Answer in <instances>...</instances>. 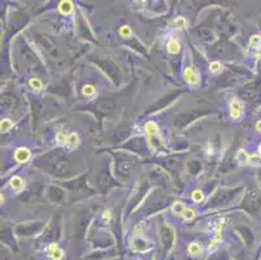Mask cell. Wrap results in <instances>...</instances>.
Listing matches in <instances>:
<instances>
[{"label": "cell", "instance_id": "cell-22", "mask_svg": "<svg viewBox=\"0 0 261 260\" xmlns=\"http://www.w3.org/2000/svg\"><path fill=\"white\" fill-rule=\"evenodd\" d=\"M56 139H57V142H59L60 144H61V143H65V144H66V139H68V137H65L64 133H59L57 137H56Z\"/></svg>", "mask_w": 261, "mask_h": 260}, {"label": "cell", "instance_id": "cell-21", "mask_svg": "<svg viewBox=\"0 0 261 260\" xmlns=\"http://www.w3.org/2000/svg\"><path fill=\"white\" fill-rule=\"evenodd\" d=\"M83 94L87 95V96H91V95H94V94H95V88H94V86L86 85V86L83 87Z\"/></svg>", "mask_w": 261, "mask_h": 260}, {"label": "cell", "instance_id": "cell-19", "mask_svg": "<svg viewBox=\"0 0 261 260\" xmlns=\"http://www.w3.org/2000/svg\"><path fill=\"white\" fill-rule=\"evenodd\" d=\"M120 34H121L123 38H127V36L131 35V29H130L127 25H125V26H122V28L120 29Z\"/></svg>", "mask_w": 261, "mask_h": 260}, {"label": "cell", "instance_id": "cell-17", "mask_svg": "<svg viewBox=\"0 0 261 260\" xmlns=\"http://www.w3.org/2000/svg\"><path fill=\"white\" fill-rule=\"evenodd\" d=\"M210 72L212 73H221L222 72V65L220 64V62H217V61H214V62H212V64H210Z\"/></svg>", "mask_w": 261, "mask_h": 260}, {"label": "cell", "instance_id": "cell-26", "mask_svg": "<svg viewBox=\"0 0 261 260\" xmlns=\"http://www.w3.org/2000/svg\"><path fill=\"white\" fill-rule=\"evenodd\" d=\"M256 129H257L259 131H261V121H259V122L256 124Z\"/></svg>", "mask_w": 261, "mask_h": 260}, {"label": "cell", "instance_id": "cell-23", "mask_svg": "<svg viewBox=\"0 0 261 260\" xmlns=\"http://www.w3.org/2000/svg\"><path fill=\"white\" fill-rule=\"evenodd\" d=\"M217 246H218V241L212 239V241H210V243H209V247H208V249H209L210 251H213L214 249H217Z\"/></svg>", "mask_w": 261, "mask_h": 260}, {"label": "cell", "instance_id": "cell-1", "mask_svg": "<svg viewBox=\"0 0 261 260\" xmlns=\"http://www.w3.org/2000/svg\"><path fill=\"white\" fill-rule=\"evenodd\" d=\"M183 77L187 81V83H190L191 86H197L199 85V75L195 66H187L183 70Z\"/></svg>", "mask_w": 261, "mask_h": 260}, {"label": "cell", "instance_id": "cell-20", "mask_svg": "<svg viewBox=\"0 0 261 260\" xmlns=\"http://www.w3.org/2000/svg\"><path fill=\"white\" fill-rule=\"evenodd\" d=\"M174 25H176L178 29H184L186 25H187V22H186V20L183 17H179V18H177V20L174 21Z\"/></svg>", "mask_w": 261, "mask_h": 260}, {"label": "cell", "instance_id": "cell-3", "mask_svg": "<svg viewBox=\"0 0 261 260\" xmlns=\"http://www.w3.org/2000/svg\"><path fill=\"white\" fill-rule=\"evenodd\" d=\"M242 112H243V104L240 103L239 100H233L231 104H230V115L233 118H239Z\"/></svg>", "mask_w": 261, "mask_h": 260}, {"label": "cell", "instance_id": "cell-10", "mask_svg": "<svg viewBox=\"0 0 261 260\" xmlns=\"http://www.w3.org/2000/svg\"><path fill=\"white\" fill-rule=\"evenodd\" d=\"M186 208H187V207H186L183 203L177 202V203H174V204H173V208H172V210H173V212L176 213V215H181V216H182Z\"/></svg>", "mask_w": 261, "mask_h": 260}, {"label": "cell", "instance_id": "cell-4", "mask_svg": "<svg viewBox=\"0 0 261 260\" xmlns=\"http://www.w3.org/2000/svg\"><path fill=\"white\" fill-rule=\"evenodd\" d=\"M14 157H16V160L18 163H25V161L29 160L30 151L27 148H25V147H20V148H17L16 154H14Z\"/></svg>", "mask_w": 261, "mask_h": 260}, {"label": "cell", "instance_id": "cell-24", "mask_svg": "<svg viewBox=\"0 0 261 260\" xmlns=\"http://www.w3.org/2000/svg\"><path fill=\"white\" fill-rule=\"evenodd\" d=\"M104 219H107V220H108V219H110V212L105 211V212H104Z\"/></svg>", "mask_w": 261, "mask_h": 260}, {"label": "cell", "instance_id": "cell-6", "mask_svg": "<svg viewBox=\"0 0 261 260\" xmlns=\"http://www.w3.org/2000/svg\"><path fill=\"white\" fill-rule=\"evenodd\" d=\"M78 144H79V137H78V134H76V133H72V134L68 135V139H66L68 148H69V150H74L76 147H78Z\"/></svg>", "mask_w": 261, "mask_h": 260}, {"label": "cell", "instance_id": "cell-9", "mask_svg": "<svg viewBox=\"0 0 261 260\" xmlns=\"http://www.w3.org/2000/svg\"><path fill=\"white\" fill-rule=\"evenodd\" d=\"M179 49H181V44H179L178 40H176V39L169 40V43H168V51H169L170 53H178Z\"/></svg>", "mask_w": 261, "mask_h": 260}, {"label": "cell", "instance_id": "cell-27", "mask_svg": "<svg viewBox=\"0 0 261 260\" xmlns=\"http://www.w3.org/2000/svg\"><path fill=\"white\" fill-rule=\"evenodd\" d=\"M259 151H260V155H261V144H260V147H259Z\"/></svg>", "mask_w": 261, "mask_h": 260}, {"label": "cell", "instance_id": "cell-18", "mask_svg": "<svg viewBox=\"0 0 261 260\" xmlns=\"http://www.w3.org/2000/svg\"><path fill=\"white\" fill-rule=\"evenodd\" d=\"M182 216L184 217V220H192V219L195 217V211L191 210V208H186Z\"/></svg>", "mask_w": 261, "mask_h": 260}, {"label": "cell", "instance_id": "cell-7", "mask_svg": "<svg viewBox=\"0 0 261 260\" xmlns=\"http://www.w3.org/2000/svg\"><path fill=\"white\" fill-rule=\"evenodd\" d=\"M59 11H60V13H63V15H69L73 11V3L70 0H63V2L59 4Z\"/></svg>", "mask_w": 261, "mask_h": 260}, {"label": "cell", "instance_id": "cell-11", "mask_svg": "<svg viewBox=\"0 0 261 260\" xmlns=\"http://www.w3.org/2000/svg\"><path fill=\"white\" fill-rule=\"evenodd\" d=\"M237 160L239 161V164H250V156H248L246 152L242 150V151H239L238 152V155H237Z\"/></svg>", "mask_w": 261, "mask_h": 260}, {"label": "cell", "instance_id": "cell-25", "mask_svg": "<svg viewBox=\"0 0 261 260\" xmlns=\"http://www.w3.org/2000/svg\"><path fill=\"white\" fill-rule=\"evenodd\" d=\"M256 58H257L259 60H261V48H259V51L256 52Z\"/></svg>", "mask_w": 261, "mask_h": 260}, {"label": "cell", "instance_id": "cell-12", "mask_svg": "<svg viewBox=\"0 0 261 260\" xmlns=\"http://www.w3.org/2000/svg\"><path fill=\"white\" fill-rule=\"evenodd\" d=\"M188 252L191 254V255H194V256H197L201 252V246L199 245V243H196V242L191 243V245L188 246Z\"/></svg>", "mask_w": 261, "mask_h": 260}, {"label": "cell", "instance_id": "cell-5", "mask_svg": "<svg viewBox=\"0 0 261 260\" xmlns=\"http://www.w3.org/2000/svg\"><path fill=\"white\" fill-rule=\"evenodd\" d=\"M144 129H146V133H147V135L148 138H150V141L155 137V135H157V133H159V128H157V125L155 124L153 121H150V122H147L146 126H144Z\"/></svg>", "mask_w": 261, "mask_h": 260}, {"label": "cell", "instance_id": "cell-14", "mask_svg": "<svg viewBox=\"0 0 261 260\" xmlns=\"http://www.w3.org/2000/svg\"><path fill=\"white\" fill-rule=\"evenodd\" d=\"M192 199H194L196 203L203 202V199H204V194H203L201 190H195V191L192 193Z\"/></svg>", "mask_w": 261, "mask_h": 260}, {"label": "cell", "instance_id": "cell-8", "mask_svg": "<svg viewBox=\"0 0 261 260\" xmlns=\"http://www.w3.org/2000/svg\"><path fill=\"white\" fill-rule=\"evenodd\" d=\"M9 183H10V187L13 189L14 191H21V190L23 189V181L17 176L13 177V178H10Z\"/></svg>", "mask_w": 261, "mask_h": 260}, {"label": "cell", "instance_id": "cell-13", "mask_svg": "<svg viewBox=\"0 0 261 260\" xmlns=\"http://www.w3.org/2000/svg\"><path fill=\"white\" fill-rule=\"evenodd\" d=\"M12 126H13V122H12L9 118H5L2 121V124H0V129H2V131H7L12 128Z\"/></svg>", "mask_w": 261, "mask_h": 260}, {"label": "cell", "instance_id": "cell-2", "mask_svg": "<svg viewBox=\"0 0 261 260\" xmlns=\"http://www.w3.org/2000/svg\"><path fill=\"white\" fill-rule=\"evenodd\" d=\"M47 252L53 260H61L63 256H64V252H63L61 249H59L57 243H51V245H49L48 249H47Z\"/></svg>", "mask_w": 261, "mask_h": 260}, {"label": "cell", "instance_id": "cell-15", "mask_svg": "<svg viewBox=\"0 0 261 260\" xmlns=\"http://www.w3.org/2000/svg\"><path fill=\"white\" fill-rule=\"evenodd\" d=\"M251 46L256 47V48H261V36L260 35H252L251 36Z\"/></svg>", "mask_w": 261, "mask_h": 260}, {"label": "cell", "instance_id": "cell-16", "mask_svg": "<svg viewBox=\"0 0 261 260\" xmlns=\"http://www.w3.org/2000/svg\"><path fill=\"white\" fill-rule=\"evenodd\" d=\"M30 86H31L34 90H36V91H40V90H42V82H40V79H38V78L30 79Z\"/></svg>", "mask_w": 261, "mask_h": 260}]
</instances>
